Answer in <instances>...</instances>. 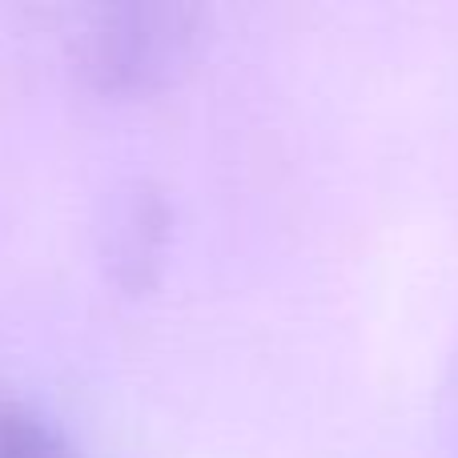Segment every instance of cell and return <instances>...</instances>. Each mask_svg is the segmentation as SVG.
<instances>
[{
    "label": "cell",
    "instance_id": "1",
    "mask_svg": "<svg viewBox=\"0 0 458 458\" xmlns=\"http://www.w3.org/2000/svg\"><path fill=\"white\" fill-rule=\"evenodd\" d=\"M201 8L174 0H129L85 16L72 37V64L97 93H149L190 64Z\"/></svg>",
    "mask_w": 458,
    "mask_h": 458
},
{
    "label": "cell",
    "instance_id": "2",
    "mask_svg": "<svg viewBox=\"0 0 458 458\" xmlns=\"http://www.w3.org/2000/svg\"><path fill=\"white\" fill-rule=\"evenodd\" d=\"M169 229H174V214L165 193L149 182H125L105 206L101 233H97L105 277L125 293L149 290L169 250Z\"/></svg>",
    "mask_w": 458,
    "mask_h": 458
},
{
    "label": "cell",
    "instance_id": "3",
    "mask_svg": "<svg viewBox=\"0 0 458 458\" xmlns=\"http://www.w3.org/2000/svg\"><path fill=\"white\" fill-rule=\"evenodd\" d=\"M0 458H77V454L69 451L64 435L45 414L32 411L16 394L0 390Z\"/></svg>",
    "mask_w": 458,
    "mask_h": 458
},
{
    "label": "cell",
    "instance_id": "4",
    "mask_svg": "<svg viewBox=\"0 0 458 458\" xmlns=\"http://www.w3.org/2000/svg\"><path fill=\"white\" fill-rule=\"evenodd\" d=\"M443 430L458 454V358L451 366V378H446V386H443Z\"/></svg>",
    "mask_w": 458,
    "mask_h": 458
}]
</instances>
